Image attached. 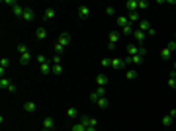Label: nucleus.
Wrapping results in <instances>:
<instances>
[{
    "instance_id": "1",
    "label": "nucleus",
    "mask_w": 176,
    "mask_h": 131,
    "mask_svg": "<svg viewBox=\"0 0 176 131\" xmlns=\"http://www.w3.org/2000/svg\"><path fill=\"white\" fill-rule=\"evenodd\" d=\"M125 59H120V57H114L112 59V65H110V67L112 69H115V70H120V69H125Z\"/></svg>"
},
{
    "instance_id": "2",
    "label": "nucleus",
    "mask_w": 176,
    "mask_h": 131,
    "mask_svg": "<svg viewBox=\"0 0 176 131\" xmlns=\"http://www.w3.org/2000/svg\"><path fill=\"white\" fill-rule=\"evenodd\" d=\"M78 123H82L84 127H90V125L96 127V119L90 118V115H80V121H78Z\"/></svg>"
},
{
    "instance_id": "3",
    "label": "nucleus",
    "mask_w": 176,
    "mask_h": 131,
    "mask_svg": "<svg viewBox=\"0 0 176 131\" xmlns=\"http://www.w3.org/2000/svg\"><path fill=\"white\" fill-rule=\"evenodd\" d=\"M76 14H78L80 20H86V18H90V8H88V6H78Z\"/></svg>"
},
{
    "instance_id": "4",
    "label": "nucleus",
    "mask_w": 176,
    "mask_h": 131,
    "mask_svg": "<svg viewBox=\"0 0 176 131\" xmlns=\"http://www.w3.org/2000/svg\"><path fill=\"white\" fill-rule=\"evenodd\" d=\"M22 20H24V22H33V8L26 6V8H24V16H22Z\"/></svg>"
},
{
    "instance_id": "5",
    "label": "nucleus",
    "mask_w": 176,
    "mask_h": 131,
    "mask_svg": "<svg viewBox=\"0 0 176 131\" xmlns=\"http://www.w3.org/2000/svg\"><path fill=\"white\" fill-rule=\"evenodd\" d=\"M96 84L102 86V88H106V84H108V76L104 75V72H98V75H96Z\"/></svg>"
},
{
    "instance_id": "6",
    "label": "nucleus",
    "mask_w": 176,
    "mask_h": 131,
    "mask_svg": "<svg viewBox=\"0 0 176 131\" xmlns=\"http://www.w3.org/2000/svg\"><path fill=\"white\" fill-rule=\"evenodd\" d=\"M45 37H47V30H45V27H43V26H39L37 30H35V39H39V41H43Z\"/></svg>"
},
{
    "instance_id": "7",
    "label": "nucleus",
    "mask_w": 176,
    "mask_h": 131,
    "mask_svg": "<svg viewBox=\"0 0 176 131\" xmlns=\"http://www.w3.org/2000/svg\"><path fill=\"white\" fill-rule=\"evenodd\" d=\"M71 39H72V37H71L69 33H61V35H59V39H57V43H61L63 47H67L69 43H71Z\"/></svg>"
},
{
    "instance_id": "8",
    "label": "nucleus",
    "mask_w": 176,
    "mask_h": 131,
    "mask_svg": "<svg viewBox=\"0 0 176 131\" xmlns=\"http://www.w3.org/2000/svg\"><path fill=\"white\" fill-rule=\"evenodd\" d=\"M10 67V61H8V57H2V59H0V78L4 76V70Z\"/></svg>"
},
{
    "instance_id": "9",
    "label": "nucleus",
    "mask_w": 176,
    "mask_h": 131,
    "mask_svg": "<svg viewBox=\"0 0 176 131\" xmlns=\"http://www.w3.org/2000/svg\"><path fill=\"white\" fill-rule=\"evenodd\" d=\"M24 8H26V6H20V4L16 2V4L12 6V12H14V16H16V18H22V16H24Z\"/></svg>"
},
{
    "instance_id": "10",
    "label": "nucleus",
    "mask_w": 176,
    "mask_h": 131,
    "mask_svg": "<svg viewBox=\"0 0 176 131\" xmlns=\"http://www.w3.org/2000/svg\"><path fill=\"white\" fill-rule=\"evenodd\" d=\"M55 16H57L55 8H47L45 12H43V20H45V22H49V20H55Z\"/></svg>"
},
{
    "instance_id": "11",
    "label": "nucleus",
    "mask_w": 176,
    "mask_h": 131,
    "mask_svg": "<svg viewBox=\"0 0 176 131\" xmlns=\"http://www.w3.org/2000/svg\"><path fill=\"white\" fill-rule=\"evenodd\" d=\"M24 110H26L27 114H33L35 110H37V106H35V102H32V100H27V102H24Z\"/></svg>"
},
{
    "instance_id": "12",
    "label": "nucleus",
    "mask_w": 176,
    "mask_h": 131,
    "mask_svg": "<svg viewBox=\"0 0 176 131\" xmlns=\"http://www.w3.org/2000/svg\"><path fill=\"white\" fill-rule=\"evenodd\" d=\"M133 37H135V41H137V45L141 47V45H143V41H145V32H139V30H135Z\"/></svg>"
},
{
    "instance_id": "13",
    "label": "nucleus",
    "mask_w": 176,
    "mask_h": 131,
    "mask_svg": "<svg viewBox=\"0 0 176 131\" xmlns=\"http://www.w3.org/2000/svg\"><path fill=\"white\" fill-rule=\"evenodd\" d=\"M127 53H129V57L139 55V45H137V43H129V45H127Z\"/></svg>"
},
{
    "instance_id": "14",
    "label": "nucleus",
    "mask_w": 176,
    "mask_h": 131,
    "mask_svg": "<svg viewBox=\"0 0 176 131\" xmlns=\"http://www.w3.org/2000/svg\"><path fill=\"white\" fill-rule=\"evenodd\" d=\"M29 61H32V53H24V55H20V65H22V67H27Z\"/></svg>"
},
{
    "instance_id": "15",
    "label": "nucleus",
    "mask_w": 176,
    "mask_h": 131,
    "mask_svg": "<svg viewBox=\"0 0 176 131\" xmlns=\"http://www.w3.org/2000/svg\"><path fill=\"white\" fill-rule=\"evenodd\" d=\"M51 69H53V65H51V63H43V65H39V72H41V75H49Z\"/></svg>"
},
{
    "instance_id": "16",
    "label": "nucleus",
    "mask_w": 176,
    "mask_h": 131,
    "mask_svg": "<svg viewBox=\"0 0 176 131\" xmlns=\"http://www.w3.org/2000/svg\"><path fill=\"white\" fill-rule=\"evenodd\" d=\"M55 127V121H53V118H45V119H43V129H53Z\"/></svg>"
},
{
    "instance_id": "17",
    "label": "nucleus",
    "mask_w": 176,
    "mask_h": 131,
    "mask_svg": "<svg viewBox=\"0 0 176 131\" xmlns=\"http://www.w3.org/2000/svg\"><path fill=\"white\" fill-rule=\"evenodd\" d=\"M10 84H12L10 78H6V76L0 78V88H2V90H8V88H10Z\"/></svg>"
},
{
    "instance_id": "18",
    "label": "nucleus",
    "mask_w": 176,
    "mask_h": 131,
    "mask_svg": "<svg viewBox=\"0 0 176 131\" xmlns=\"http://www.w3.org/2000/svg\"><path fill=\"white\" fill-rule=\"evenodd\" d=\"M117 26H120V27L129 26V18L127 16H117Z\"/></svg>"
},
{
    "instance_id": "19",
    "label": "nucleus",
    "mask_w": 176,
    "mask_h": 131,
    "mask_svg": "<svg viewBox=\"0 0 176 131\" xmlns=\"http://www.w3.org/2000/svg\"><path fill=\"white\" fill-rule=\"evenodd\" d=\"M125 78H127V80H135V78H137V70L135 69H127L125 70Z\"/></svg>"
},
{
    "instance_id": "20",
    "label": "nucleus",
    "mask_w": 176,
    "mask_h": 131,
    "mask_svg": "<svg viewBox=\"0 0 176 131\" xmlns=\"http://www.w3.org/2000/svg\"><path fill=\"white\" fill-rule=\"evenodd\" d=\"M149 30H151V24H149L147 20H141V22H139V32H149Z\"/></svg>"
},
{
    "instance_id": "21",
    "label": "nucleus",
    "mask_w": 176,
    "mask_h": 131,
    "mask_svg": "<svg viewBox=\"0 0 176 131\" xmlns=\"http://www.w3.org/2000/svg\"><path fill=\"white\" fill-rule=\"evenodd\" d=\"M168 86L176 90V70H172V72H170V76H168Z\"/></svg>"
},
{
    "instance_id": "22",
    "label": "nucleus",
    "mask_w": 176,
    "mask_h": 131,
    "mask_svg": "<svg viewBox=\"0 0 176 131\" xmlns=\"http://www.w3.org/2000/svg\"><path fill=\"white\" fill-rule=\"evenodd\" d=\"M131 22H137V24H139V22H141V14H139V12H129V24H131Z\"/></svg>"
},
{
    "instance_id": "23",
    "label": "nucleus",
    "mask_w": 176,
    "mask_h": 131,
    "mask_svg": "<svg viewBox=\"0 0 176 131\" xmlns=\"http://www.w3.org/2000/svg\"><path fill=\"white\" fill-rule=\"evenodd\" d=\"M127 10L129 12H139L137 10V0H127Z\"/></svg>"
},
{
    "instance_id": "24",
    "label": "nucleus",
    "mask_w": 176,
    "mask_h": 131,
    "mask_svg": "<svg viewBox=\"0 0 176 131\" xmlns=\"http://www.w3.org/2000/svg\"><path fill=\"white\" fill-rule=\"evenodd\" d=\"M108 39H110V43H112V45H115L117 39H120V33H117V32H112V33L108 35Z\"/></svg>"
},
{
    "instance_id": "25",
    "label": "nucleus",
    "mask_w": 176,
    "mask_h": 131,
    "mask_svg": "<svg viewBox=\"0 0 176 131\" xmlns=\"http://www.w3.org/2000/svg\"><path fill=\"white\" fill-rule=\"evenodd\" d=\"M51 72H53L55 76H61V75H63V67H61V65H53V69H51Z\"/></svg>"
},
{
    "instance_id": "26",
    "label": "nucleus",
    "mask_w": 176,
    "mask_h": 131,
    "mask_svg": "<svg viewBox=\"0 0 176 131\" xmlns=\"http://www.w3.org/2000/svg\"><path fill=\"white\" fill-rule=\"evenodd\" d=\"M147 8H149L147 0H137V10H147Z\"/></svg>"
},
{
    "instance_id": "27",
    "label": "nucleus",
    "mask_w": 176,
    "mask_h": 131,
    "mask_svg": "<svg viewBox=\"0 0 176 131\" xmlns=\"http://www.w3.org/2000/svg\"><path fill=\"white\" fill-rule=\"evenodd\" d=\"M170 55H172V51L168 49V47H164L163 51H160V57H163V59L166 61V59H170Z\"/></svg>"
},
{
    "instance_id": "28",
    "label": "nucleus",
    "mask_w": 176,
    "mask_h": 131,
    "mask_svg": "<svg viewBox=\"0 0 176 131\" xmlns=\"http://www.w3.org/2000/svg\"><path fill=\"white\" fill-rule=\"evenodd\" d=\"M121 32L125 33V35H131V37H133V33H135V30L131 27V24H129V26H125V27H121Z\"/></svg>"
},
{
    "instance_id": "29",
    "label": "nucleus",
    "mask_w": 176,
    "mask_h": 131,
    "mask_svg": "<svg viewBox=\"0 0 176 131\" xmlns=\"http://www.w3.org/2000/svg\"><path fill=\"white\" fill-rule=\"evenodd\" d=\"M76 115H78V110H76L75 106H72V108H69V110H67V118H76Z\"/></svg>"
},
{
    "instance_id": "30",
    "label": "nucleus",
    "mask_w": 176,
    "mask_h": 131,
    "mask_svg": "<svg viewBox=\"0 0 176 131\" xmlns=\"http://www.w3.org/2000/svg\"><path fill=\"white\" fill-rule=\"evenodd\" d=\"M172 121H174V119H172V115L168 114V115H164V118H163V125L168 127V125H172Z\"/></svg>"
},
{
    "instance_id": "31",
    "label": "nucleus",
    "mask_w": 176,
    "mask_h": 131,
    "mask_svg": "<svg viewBox=\"0 0 176 131\" xmlns=\"http://www.w3.org/2000/svg\"><path fill=\"white\" fill-rule=\"evenodd\" d=\"M96 106H98V108H102V110H106V108H108V100H106V98H98Z\"/></svg>"
},
{
    "instance_id": "32",
    "label": "nucleus",
    "mask_w": 176,
    "mask_h": 131,
    "mask_svg": "<svg viewBox=\"0 0 176 131\" xmlns=\"http://www.w3.org/2000/svg\"><path fill=\"white\" fill-rule=\"evenodd\" d=\"M18 53H20V55L29 53V49H27V45H26V43H20V45H18Z\"/></svg>"
},
{
    "instance_id": "33",
    "label": "nucleus",
    "mask_w": 176,
    "mask_h": 131,
    "mask_svg": "<svg viewBox=\"0 0 176 131\" xmlns=\"http://www.w3.org/2000/svg\"><path fill=\"white\" fill-rule=\"evenodd\" d=\"M71 131H86V127L82 125V123H75V125H72V129Z\"/></svg>"
},
{
    "instance_id": "34",
    "label": "nucleus",
    "mask_w": 176,
    "mask_h": 131,
    "mask_svg": "<svg viewBox=\"0 0 176 131\" xmlns=\"http://www.w3.org/2000/svg\"><path fill=\"white\" fill-rule=\"evenodd\" d=\"M96 94L100 98H106V88H102V86H98V90H96Z\"/></svg>"
},
{
    "instance_id": "35",
    "label": "nucleus",
    "mask_w": 176,
    "mask_h": 131,
    "mask_svg": "<svg viewBox=\"0 0 176 131\" xmlns=\"http://www.w3.org/2000/svg\"><path fill=\"white\" fill-rule=\"evenodd\" d=\"M37 63H39V65H43V63H49V59H47L45 55H37Z\"/></svg>"
},
{
    "instance_id": "36",
    "label": "nucleus",
    "mask_w": 176,
    "mask_h": 131,
    "mask_svg": "<svg viewBox=\"0 0 176 131\" xmlns=\"http://www.w3.org/2000/svg\"><path fill=\"white\" fill-rule=\"evenodd\" d=\"M110 65H112V59H110V57H104V59H102V67H110Z\"/></svg>"
},
{
    "instance_id": "37",
    "label": "nucleus",
    "mask_w": 176,
    "mask_h": 131,
    "mask_svg": "<svg viewBox=\"0 0 176 131\" xmlns=\"http://www.w3.org/2000/svg\"><path fill=\"white\" fill-rule=\"evenodd\" d=\"M63 49H65V47L61 45V43H55V53H57V55H61V53H63Z\"/></svg>"
},
{
    "instance_id": "38",
    "label": "nucleus",
    "mask_w": 176,
    "mask_h": 131,
    "mask_svg": "<svg viewBox=\"0 0 176 131\" xmlns=\"http://www.w3.org/2000/svg\"><path fill=\"white\" fill-rule=\"evenodd\" d=\"M166 47H168V49H170L172 53H174V51H176V41H174V39H172V41H168V45H166Z\"/></svg>"
},
{
    "instance_id": "39",
    "label": "nucleus",
    "mask_w": 176,
    "mask_h": 131,
    "mask_svg": "<svg viewBox=\"0 0 176 131\" xmlns=\"http://www.w3.org/2000/svg\"><path fill=\"white\" fill-rule=\"evenodd\" d=\"M98 98H100V96H98V94H96V92H92V94H90V100L94 102V104H96V102H98Z\"/></svg>"
},
{
    "instance_id": "40",
    "label": "nucleus",
    "mask_w": 176,
    "mask_h": 131,
    "mask_svg": "<svg viewBox=\"0 0 176 131\" xmlns=\"http://www.w3.org/2000/svg\"><path fill=\"white\" fill-rule=\"evenodd\" d=\"M106 14H108V16H114V14H115V10L112 8V6H108V8H106Z\"/></svg>"
},
{
    "instance_id": "41",
    "label": "nucleus",
    "mask_w": 176,
    "mask_h": 131,
    "mask_svg": "<svg viewBox=\"0 0 176 131\" xmlns=\"http://www.w3.org/2000/svg\"><path fill=\"white\" fill-rule=\"evenodd\" d=\"M53 65H61V55H55L53 57Z\"/></svg>"
},
{
    "instance_id": "42",
    "label": "nucleus",
    "mask_w": 176,
    "mask_h": 131,
    "mask_svg": "<svg viewBox=\"0 0 176 131\" xmlns=\"http://www.w3.org/2000/svg\"><path fill=\"white\" fill-rule=\"evenodd\" d=\"M145 53H147V49L141 45V47H139V55H141V57H145Z\"/></svg>"
},
{
    "instance_id": "43",
    "label": "nucleus",
    "mask_w": 176,
    "mask_h": 131,
    "mask_svg": "<svg viewBox=\"0 0 176 131\" xmlns=\"http://www.w3.org/2000/svg\"><path fill=\"white\" fill-rule=\"evenodd\" d=\"M86 131H98V129L94 127V125H90V127H86Z\"/></svg>"
},
{
    "instance_id": "44",
    "label": "nucleus",
    "mask_w": 176,
    "mask_h": 131,
    "mask_svg": "<svg viewBox=\"0 0 176 131\" xmlns=\"http://www.w3.org/2000/svg\"><path fill=\"white\" fill-rule=\"evenodd\" d=\"M174 70H176V61H174Z\"/></svg>"
},
{
    "instance_id": "45",
    "label": "nucleus",
    "mask_w": 176,
    "mask_h": 131,
    "mask_svg": "<svg viewBox=\"0 0 176 131\" xmlns=\"http://www.w3.org/2000/svg\"><path fill=\"white\" fill-rule=\"evenodd\" d=\"M41 131H49V129H41Z\"/></svg>"
}]
</instances>
